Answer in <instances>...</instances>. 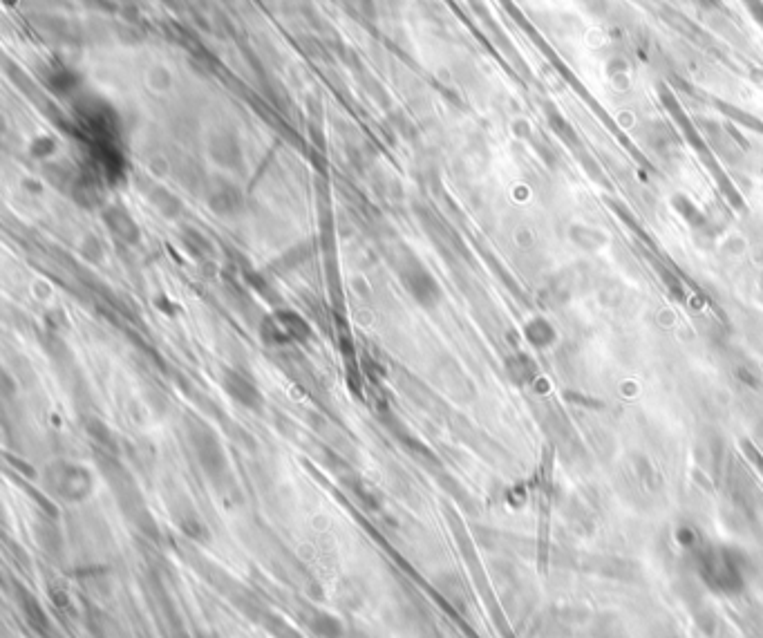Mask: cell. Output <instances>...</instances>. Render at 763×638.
<instances>
[{
  "instance_id": "obj_1",
  "label": "cell",
  "mask_w": 763,
  "mask_h": 638,
  "mask_svg": "<svg viewBox=\"0 0 763 638\" xmlns=\"http://www.w3.org/2000/svg\"><path fill=\"white\" fill-rule=\"evenodd\" d=\"M403 283H405V289H408L414 298L421 300V305H432L439 298V287L435 283V278H432L428 271L421 269L419 265L405 271Z\"/></svg>"
},
{
  "instance_id": "obj_2",
  "label": "cell",
  "mask_w": 763,
  "mask_h": 638,
  "mask_svg": "<svg viewBox=\"0 0 763 638\" xmlns=\"http://www.w3.org/2000/svg\"><path fill=\"white\" fill-rule=\"evenodd\" d=\"M524 336L533 347L538 350H544V347H551L555 341H558V332L555 327L546 321V318H533L524 325Z\"/></svg>"
},
{
  "instance_id": "obj_3",
  "label": "cell",
  "mask_w": 763,
  "mask_h": 638,
  "mask_svg": "<svg viewBox=\"0 0 763 638\" xmlns=\"http://www.w3.org/2000/svg\"><path fill=\"white\" fill-rule=\"evenodd\" d=\"M224 386H226V390H229L231 397H233V399H238V401L242 403V406H251V408H253V406H258V401H260V392H258V388L253 386V383H251L249 379L240 377L238 372H231L229 377H226Z\"/></svg>"
},
{
  "instance_id": "obj_4",
  "label": "cell",
  "mask_w": 763,
  "mask_h": 638,
  "mask_svg": "<svg viewBox=\"0 0 763 638\" xmlns=\"http://www.w3.org/2000/svg\"><path fill=\"white\" fill-rule=\"evenodd\" d=\"M312 630L323 638H341L343 636L341 621H336V618L329 616V614H318L312 623Z\"/></svg>"
}]
</instances>
